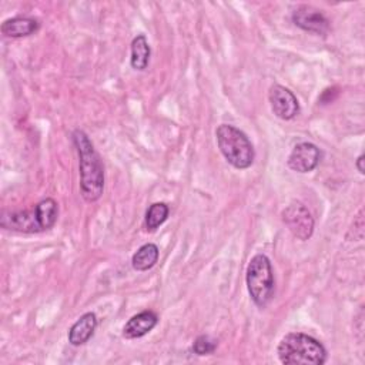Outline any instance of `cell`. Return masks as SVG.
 Here are the masks:
<instances>
[{
	"instance_id": "1",
	"label": "cell",
	"mask_w": 365,
	"mask_h": 365,
	"mask_svg": "<svg viewBox=\"0 0 365 365\" xmlns=\"http://www.w3.org/2000/svg\"><path fill=\"white\" fill-rule=\"evenodd\" d=\"M73 143L78 155L80 192L84 201L96 202L104 191V168L90 137L83 130H74Z\"/></svg>"
},
{
	"instance_id": "2",
	"label": "cell",
	"mask_w": 365,
	"mask_h": 365,
	"mask_svg": "<svg viewBox=\"0 0 365 365\" xmlns=\"http://www.w3.org/2000/svg\"><path fill=\"white\" fill-rule=\"evenodd\" d=\"M277 354L284 365H322L328 356L325 346L304 332H289L282 336Z\"/></svg>"
},
{
	"instance_id": "3",
	"label": "cell",
	"mask_w": 365,
	"mask_h": 365,
	"mask_svg": "<svg viewBox=\"0 0 365 365\" xmlns=\"http://www.w3.org/2000/svg\"><path fill=\"white\" fill-rule=\"evenodd\" d=\"M217 145L227 160L237 170L250 168L255 158V150L244 131L231 124H220L215 130Z\"/></svg>"
},
{
	"instance_id": "4",
	"label": "cell",
	"mask_w": 365,
	"mask_h": 365,
	"mask_svg": "<svg viewBox=\"0 0 365 365\" xmlns=\"http://www.w3.org/2000/svg\"><path fill=\"white\" fill-rule=\"evenodd\" d=\"M245 284L252 302L258 308H265L275 289L272 265L265 254H255L250 259L245 271Z\"/></svg>"
},
{
	"instance_id": "5",
	"label": "cell",
	"mask_w": 365,
	"mask_h": 365,
	"mask_svg": "<svg viewBox=\"0 0 365 365\" xmlns=\"http://www.w3.org/2000/svg\"><path fill=\"white\" fill-rule=\"evenodd\" d=\"M282 222L289 230V232L301 240L307 241L314 234V218L309 210L299 201L289 202L281 212Z\"/></svg>"
},
{
	"instance_id": "6",
	"label": "cell",
	"mask_w": 365,
	"mask_h": 365,
	"mask_svg": "<svg viewBox=\"0 0 365 365\" xmlns=\"http://www.w3.org/2000/svg\"><path fill=\"white\" fill-rule=\"evenodd\" d=\"M292 23L304 31L317 34V36H327L331 30L329 20L324 16V13L314 6L301 4L298 6L291 14Z\"/></svg>"
},
{
	"instance_id": "7",
	"label": "cell",
	"mask_w": 365,
	"mask_h": 365,
	"mask_svg": "<svg viewBox=\"0 0 365 365\" xmlns=\"http://www.w3.org/2000/svg\"><path fill=\"white\" fill-rule=\"evenodd\" d=\"M322 153L318 145L309 141H302L294 145L291 150L287 164L292 171L305 174L314 171L321 163Z\"/></svg>"
},
{
	"instance_id": "8",
	"label": "cell",
	"mask_w": 365,
	"mask_h": 365,
	"mask_svg": "<svg viewBox=\"0 0 365 365\" xmlns=\"http://www.w3.org/2000/svg\"><path fill=\"white\" fill-rule=\"evenodd\" d=\"M268 100L272 113L281 120H292L299 113L298 98L289 88L281 84H274L269 87Z\"/></svg>"
},
{
	"instance_id": "9",
	"label": "cell",
	"mask_w": 365,
	"mask_h": 365,
	"mask_svg": "<svg viewBox=\"0 0 365 365\" xmlns=\"http://www.w3.org/2000/svg\"><path fill=\"white\" fill-rule=\"evenodd\" d=\"M0 225L4 230L17 232H41L34 208L24 211H3L0 217Z\"/></svg>"
},
{
	"instance_id": "10",
	"label": "cell",
	"mask_w": 365,
	"mask_h": 365,
	"mask_svg": "<svg viewBox=\"0 0 365 365\" xmlns=\"http://www.w3.org/2000/svg\"><path fill=\"white\" fill-rule=\"evenodd\" d=\"M158 322V317L154 311L145 309L133 315L123 328V336L127 339L141 338L147 335Z\"/></svg>"
},
{
	"instance_id": "11",
	"label": "cell",
	"mask_w": 365,
	"mask_h": 365,
	"mask_svg": "<svg viewBox=\"0 0 365 365\" xmlns=\"http://www.w3.org/2000/svg\"><path fill=\"white\" fill-rule=\"evenodd\" d=\"M40 29V23L33 17L19 16L7 19L1 23L0 31L4 37L9 38H20L34 34Z\"/></svg>"
},
{
	"instance_id": "12",
	"label": "cell",
	"mask_w": 365,
	"mask_h": 365,
	"mask_svg": "<svg viewBox=\"0 0 365 365\" xmlns=\"http://www.w3.org/2000/svg\"><path fill=\"white\" fill-rule=\"evenodd\" d=\"M97 317L94 312L83 314L68 329V342L73 346H80L86 344L96 332Z\"/></svg>"
},
{
	"instance_id": "13",
	"label": "cell",
	"mask_w": 365,
	"mask_h": 365,
	"mask_svg": "<svg viewBox=\"0 0 365 365\" xmlns=\"http://www.w3.org/2000/svg\"><path fill=\"white\" fill-rule=\"evenodd\" d=\"M151 48L144 34H137L131 41V57L130 64L134 70L143 71L148 67Z\"/></svg>"
},
{
	"instance_id": "14",
	"label": "cell",
	"mask_w": 365,
	"mask_h": 365,
	"mask_svg": "<svg viewBox=\"0 0 365 365\" xmlns=\"http://www.w3.org/2000/svg\"><path fill=\"white\" fill-rule=\"evenodd\" d=\"M160 257V250L155 244L147 242L141 245L131 258V265L135 271H147L153 268Z\"/></svg>"
},
{
	"instance_id": "15",
	"label": "cell",
	"mask_w": 365,
	"mask_h": 365,
	"mask_svg": "<svg viewBox=\"0 0 365 365\" xmlns=\"http://www.w3.org/2000/svg\"><path fill=\"white\" fill-rule=\"evenodd\" d=\"M34 211L41 231H47L54 227L58 217V205L53 198H43L34 205Z\"/></svg>"
},
{
	"instance_id": "16",
	"label": "cell",
	"mask_w": 365,
	"mask_h": 365,
	"mask_svg": "<svg viewBox=\"0 0 365 365\" xmlns=\"http://www.w3.org/2000/svg\"><path fill=\"white\" fill-rule=\"evenodd\" d=\"M170 208L165 202H154L148 207L144 218V225L147 231H155L168 218Z\"/></svg>"
},
{
	"instance_id": "17",
	"label": "cell",
	"mask_w": 365,
	"mask_h": 365,
	"mask_svg": "<svg viewBox=\"0 0 365 365\" xmlns=\"http://www.w3.org/2000/svg\"><path fill=\"white\" fill-rule=\"evenodd\" d=\"M215 348L217 341L212 339L210 335H200L192 344V351L197 355H210L215 351Z\"/></svg>"
},
{
	"instance_id": "18",
	"label": "cell",
	"mask_w": 365,
	"mask_h": 365,
	"mask_svg": "<svg viewBox=\"0 0 365 365\" xmlns=\"http://www.w3.org/2000/svg\"><path fill=\"white\" fill-rule=\"evenodd\" d=\"M336 91H338V88H336V87H332V88H331V94H332V93H336ZM331 94H329V91H328V88H327V90H324V93H322V96H321V98H319V101H321V103H322V104H327V103H331V101H332V100H335V97H332V96H331Z\"/></svg>"
},
{
	"instance_id": "19",
	"label": "cell",
	"mask_w": 365,
	"mask_h": 365,
	"mask_svg": "<svg viewBox=\"0 0 365 365\" xmlns=\"http://www.w3.org/2000/svg\"><path fill=\"white\" fill-rule=\"evenodd\" d=\"M355 165H356V170L359 171V174H364V173H365V168H364V154H361V155L356 158Z\"/></svg>"
}]
</instances>
